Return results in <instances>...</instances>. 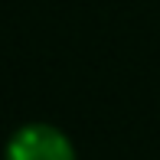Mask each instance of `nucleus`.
I'll return each mask as SVG.
<instances>
[{"mask_svg":"<svg viewBox=\"0 0 160 160\" xmlns=\"http://www.w3.org/2000/svg\"><path fill=\"white\" fill-rule=\"evenodd\" d=\"M7 160H75V147L52 124H26L10 137Z\"/></svg>","mask_w":160,"mask_h":160,"instance_id":"nucleus-1","label":"nucleus"}]
</instances>
